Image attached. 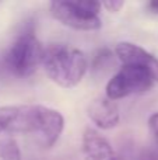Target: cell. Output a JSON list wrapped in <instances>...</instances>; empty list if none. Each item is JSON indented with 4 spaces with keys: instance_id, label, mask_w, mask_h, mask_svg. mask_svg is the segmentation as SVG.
I'll use <instances>...</instances> for the list:
<instances>
[{
    "instance_id": "6da1fadb",
    "label": "cell",
    "mask_w": 158,
    "mask_h": 160,
    "mask_svg": "<svg viewBox=\"0 0 158 160\" xmlns=\"http://www.w3.org/2000/svg\"><path fill=\"white\" fill-rule=\"evenodd\" d=\"M63 129V115L53 108L45 105L0 107V133L34 135L42 148H52Z\"/></svg>"
},
{
    "instance_id": "7a4b0ae2",
    "label": "cell",
    "mask_w": 158,
    "mask_h": 160,
    "mask_svg": "<svg viewBox=\"0 0 158 160\" xmlns=\"http://www.w3.org/2000/svg\"><path fill=\"white\" fill-rule=\"evenodd\" d=\"M42 66L53 83L72 88L83 80L88 69V62L80 49L67 45H50L44 49Z\"/></svg>"
},
{
    "instance_id": "3957f363",
    "label": "cell",
    "mask_w": 158,
    "mask_h": 160,
    "mask_svg": "<svg viewBox=\"0 0 158 160\" xmlns=\"http://www.w3.org/2000/svg\"><path fill=\"white\" fill-rule=\"evenodd\" d=\"M44 49L45 48L36 38L34 28H25L17 37L6 55L3 62L6 70L18 78H27L32 75L39 65H42Z\"/></svg>"
},
{
    "instance_id": "277c9868",
    "label": "cell",
    "mask_w": 158,
    "mask_h": 160,
    "mask_svg": "<svg viewBox=\"0 0 158 160\" xmlns=\"http://www.w3.org/2000/svg\"><path fill=\"white\" fill-rule=\"evenodd\" d=\"M101 3L92 0H56L50 3V14L66 27L77 31L100 30Z\"/></svg>"
},
{
    "instance_id": "5b68a950",
    "label": "cell",
    "mask_w": 158,
    "mask_h": 160,
    "mask_svg": "<svg viewBox=\"0 0 158 160\" xmlns=\"http://www.w3.org/2000/svg\"><path fill=\"white\" fill-rule=\"evenodd\" d=\"M151 75L136 66L123 65L114 78L106 83V98L111 101L125 98L132 94H142L148 91L154 86Z\"/></svg>"
},
{
    "instance_id": "8992f818",
    "label": "cell",
    "mask_w": 158,
    "mask_h": 160,
    "mask_svg": "<svg viewBox=\"0 0 158 160\" xmlns=\"http://www.w3.org/2000/svg\"><path fill=\"white\" fill-rule=\"evenodd\" d=\"M115 55L123 65L136 66L151 75L156 83H158V58L144 48L133 42H119L115 48Z\"/></svg>"
},
{
    "instance_id": "52a82bcc",
    "label": "cell",
    "mask_w": 158,
    "mask_h": 160,
    "mask_svg": "<svg viewBox=\"0 0 158 160\" xmlns=\"http://www.w3.org/2000/svg\"><path fill=\"white\" fill-rule=\"evenodd\" d=\"M87 115L100 129H112L120 121L119 108L106 97H97L87 107Z\"/></svg>"
},
{
    "instance_id": "ba28073f",
    "label": "cell",
    "mask_w": 158,
    "mask_h": 160,
    "mask_svg": "<svg viewBox=\"0 0 158 160\" xmlns=\"http://www.w3.org/2000/svg\"><path fill=\"white\" fill-rule=\"evenodd\" d=\"M83 153L86 160H114L116 156L111 143L92 128L84 131Z\"/></svg>"
},
{
    "instance_id": "9c48e42d",
    "label": "cell",
    "mask_w": 158,
    "mask_h": 160,
    "mask_svg": "<svg viewBox=\"0 0 158 160\" xmlns=\"http://www.w3.org/2000/svg\"><path fill=\"white\" fill-rule=\"evenodd\" d=\"M114 62V52L108 48H101L94 53L91 61L92 75H101L104 70H108Z\"/></svg>"
},
{
    "instance_id": "30bf717a",
    "label": "cell",
    "mask_w": 158,
    "mask_h": 160,
    "mask_svg": "<svg viewBox=\"0 0 158 160\" xmlns=\"http://www.w3.org/2000/svg\"><path fill=\"white\" fill-rule=\"evenodd\" d=\"M0 160H22L21 150L16 139L6 138L0 141Z\"/></svg>"
},
{
    "instance_id": "8fae6325",
    "label": "cell",
    "mask_w": 158,
    "mask_h": 160,
    "mask_svg": "<svg viewBox=\"0 0 158 160\" xmlns=\"http://www.w3.org/2000/svg\"><path fill=\"white\" fill-rule=\"evenodd\" d=\"M123 6H125V3L122 0H106V2L101 3V7L106 8L109 13H118Z\"/></svg>"
},
{
    "instance_id": "7c38bea8",
    "label": "cell",
    "mask_w": 158,
    "mask_h": 160,
    "mask_svg": "<svg viewBox=\"0 0 158 160\" xmlns=\"http://www.w3.org/2000/svg\"><path fill=\"white\" fill-rule=\"evenodd\" d=\"M148 129H150L156 143L158 145V112H154L150 115V118H148Z\"/></svg>"
},
{
    "instance_id": "4fadbf2b",
    "label": "cell",
    "mask_w": 158,
    "mask_h": 160,
    "mask_svg": "<svg viewBox=\"0 0 158 160\" xmlns=\"http://www.w3.org/2000/svg\"><path fill=\"white\" fill-rule=\"evenodd\" d=\"M137 160H158V152L151 149H146L139 155Z\"/></svg>"
},
{
    "instance_id": "5bb4252c",
    "label": "cell",
    "mask_w": 158,
    "mask_h": 160,
    "mask_svg": "<svg viewBox=\"0 0 158 160\" xmlns=\"http://www.w3.org/2000/svg\"><path fill=\"white\" fill-rule=\"evenodd\" d=\"M147 8L154 14H158V0H154V2H150L147 4Z\"/></svg>"
},
{
    "instance_id": "9a60e30c",
    "label": "cell",
    "mask_w": 158,
    "mask_h": 160,
    "mask_svg": "<svg viewBox=\"0 0 158 160\" xmlns=\"http://www.w3.org/2000/svg\"><path fill=\"white\" fill-rule=\"evenodd\" d=\"M6 70V68H4V63L3 62H0V79H2V75H3V72Z\"/></svg>"
},
{
    "instance_id": "2e32d148",
    "label": "cell",
    "mask_w": 158,
    "mask_h": 160,
    "mask_svg": "<svg viewBox=\"0 0 158 160\" xmlns=\"http://www.w3.org/2000/svg\"><path fill=\"white\" fill-rule=\"evenodd\" d=\"M114 160H125L123 158H120V156H115V159Z\"/></svg>"
}]
</instances>
